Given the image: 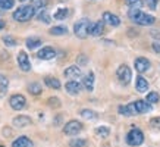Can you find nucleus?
<instances>
[{
    "instance_id": "c9c22d12",
    "label": "nucleus",
    "mask_w": 160,
    "mask_h": 147,
    "mask_svg": "<svg viewBox=\"0 0 160 147\" xmlns=\"http://www.w3.org/2000/svg\"><path fill=\"white\" fill-rule=\"evenodd\" d=\"M125 2L129 8H138L140 9L141 6H142V0H125Z\"/></svg>"
},
{
    "instance_id": "37998d69",
    "label": "nucleus",
    "mask_w": 160,
    "mask_h": 147,
    "mask_svg": "<svg viewBox=\"0 0 160 147\" xmlns=\"http://www.w3.org/2000/svg\"><path fill=\"white\" fill-rule=\"evenodd\" d=\"M19 2H27V0H19Z\"/></svg>"
},
{
    "instance_id": "79ce46f5",
    "label": "nucleus",
    "mask_w": 160,
    "mask_h": 147,
    "mask_svg": "<svg viewBox=\"0 0 160 147\" xmlns=\"http://www.w3.org/2000/svg\"><path fill=\"white\" fill-rule=\"evenodd\" d=\"M59 122H62V116H58V118H56V121H54V124L58 125Z\"/></svg>"
},
{
    "instance_id": "473e14b6",
    "label": "nucleus",
    "mask_w": 160,
    "mask_h": 147,
    "mask_svg": "<svg viewBox=\"0 0 160 147\" xmlns=\"http://www.w3.org/2000/svg\"><path fill=\"white\" fill-rule=\"evenodd\" d=\"M15 6V0H0V9L9 10Z\"/></svg>"
},
{
    "instance_id": "bb28decb",
    "label": "nucleus",
    "mask_w": 160,
    "mask_h": 147,
    "mask_svg": "<svg viewBox=\"0 0 160 147\" xmlns=\"http://www.w3.org/2000/svg\"><path fill=\"white\" fill-rule=\"evenodd\" d=\"M68 15H69V10L66 9V8H59V9L54 12L53 18L54 19H58V21H62V19H65Z\"/></svg>"
},
{
    "instance_id": "a211bd4d",
    "label": "nucleus",
    "mask_w": 160,
    "mask_h": 147,
    "mask_svg": "<svg viewBox=\"0 0 160 147\" xmlns=\"http://www.w3.org/2000/svg\"><path fill=\"white\" fill-rule=\"evenodd\" d=\"M137 81H135V87H137V91L138 93H147L148 91V83H147V79L142 77V75H140V77H137Z\"/></svg>"
},
{
    "instance_id": "6ab92c4d",
    "label": "nucleus",
    "mask_w": 160,
    "mask_h": 147,
    "mask_svg": "<svg viewBox=\"0 0 160 147\" xmlns=\"http://www.w3.org/2000/svg\"><path fill=\"white\" fill-rule=\"evenodd\" d=\"M32 141L29 140L28 137H25V135H21L12 143V147H32Z\"/></svg>"
},
{
    "instance_id": "72a5a7b5",
    "label": "nucleus",
    "mask_w": 160,
    "mask_h": 147,
    "mask_svg": "<svg viewBox=\"0 0 160 147\" xmlns=\"http://www.w3.org/2000/svg\"><path fill=\"white\" fill-rule=\"evenodd\" d=\"M3 43L8 46V47H13V46H16V40L13 38V37H10V35H3Z\"/></svg>"
},
{
    "instance_id": "f257e3e1",
    "label": "nucleus",
    "mask_w": 160,
    "mask_h": 147,
    "mask_svg": "<svg viewBox=\"0 0 160 147\" xmlns=\"http://www.w3.org/2000/svg\"><path fill=\"white\" fill-rule=\"evenodd\" d=\"M128 16L132 22H135L137 25H141V27H150L156 22V18L151 16V15H147L146 12H142L138 8H131L128 10Z\"/></svg>"
},
{
    "instance_id": "423d86ee",
    "label": "nucleus",
    "mask_w": 160,
    "mask_h": 147,
    "mask_svg": "<svg viewBox=\"0 0 160 147\" xmlns=\"http://www.w3.org/2000/svg\"><path fill=\"white\" fill-rule=\"evenodd\" d=\"M81 131H82V124L79 122V121H77V119H72V121L66 122L65 127H63V132H65L66 135H71V137L79 134Z\"/></svg>"
},
{
    "instance_id": "7c9ffc66",
    "label": "nucleus",
    "mask_w": 160,
    "mask_h": 147,
    "mask_svg": "<svg viewBox=\"0 0 160 147\" xmlns=\"http://www.w3.org/2000/svg\"><path fill=\"white\" fill-rule=\"evenodd\" d=\"M159 100H160V96H159V93H156V91H150L146 97V102L150 103V104H153V103H159Z\"/></svg>"
},
{
    "instance_id": "e433bc0d",
    "label": "nucleus",
    "mask_w": 160,
    "mask_h": 147,
    "mask_svg": "<svg viewBox=\"0 0 160 147\" xmlns=\"http://www.w3.org/2000/svg\"><path fill=\"white\" fill-rule=\"evenodd\" d=\"M144 3H146V5L148 6L151 10H156V8H157V3H159V0H144Z\"/></svg>"
},
{
    "instance_id": "39448f33",
    "label": "nucleus",
    "mask_w": 160,
    "mask_h": 147,
    "mask_svg": "<svg viewBox=\"0 0 160 147\" xmlns=\"http://www.w3.org/2000/svg\"><path fill=\"white\" fill-rule=\"evenodd\" d=\"M116 77H118V79L121 81V84L128 85V84L131 83V79H132L131 68H129L128 65H121V66L116 69Z\"/></svg>"
},
{
    "instance_id": "f8f14e48",
    "label": "nucleus",
    "mask_w": 160,
    "mask_h": 147,
    "mask_svg": "<svg viewBox=\"0 0 160 147\" xmlns=\"http://www.w3.org/2000/svg\"><path fill=\"white\" fill-rule=\"evenodd\" d=\"M103 33H104V22H103V19L97 21V22H91V25H90V35L100 37Z\"/></svg>"
},
{
    "instance_id": "5701e85b",
    "label": "nucleus",
    "mask_w": 160,
    "mask_h": 147,
    "mask_svg": "<svg viewBox=\"0 0 160 147\" xmlns=\"http://www.w3.org/2000/svg\"><path fill=\"white\" fill-rule=\"evenodd\" d=\"M8 88H9V79L8 77L0 74V97H3L8 93Z\"/></svg>"
},
{
    "instance_id": "0eeeda50",
    "label": "nucleus",
    "mask_w": 160,
    "mask_h": 147,
    "mask_svg": "<svg viewBox=\"0 0 160 147\" xmlns=\"http://www.w3.org/2000/svg\"><path fill=\"white\" fill-rule=\"evenodd\" d=\"M9 104L13 110H22V109L27 106V99H25L22 94H13V96L9 99Z\"/></svg>"
},
{
    "instance_id": "f704fd0d",
    "label": "nucleus",
    "mask_w": 160,
    "mask_h": 147,
    "mask_svg": "<svg viewBox=\"0 0 160 147\" xmlns=\"http://www.w3.org/2000/svg\"><path fill=\"white\" fill-rule=\"evenodd\" d=\"M47 104H49L50 108H60V104H62V103H60V100H59L58 97H50L49 100H47Z\"/></svg>"
},
{
    "instance_id": "2f4dec72",
    "label": "nucleus",
    "mask_w": 160,
    "mask_h": 147,
    "mask_svg": "<svg viewBox=\"0 0 160 147\" xmlns=\"http://www.w3.org/2000/svg\"><path fill=\"white\" fill-rule=\"evenodd\" d=\"M69 146L71 147H85L87 146V141L84 138H72L69 141Z\"/></svg>"
},
{
    "instance_id": "c756f323",
    "label": "nucleus",
    "mask_w": 160,
    "mask_h": 147,
    "mask_svg": "<svg viewBox=\"0 0 160 147\" xmlns=\"http://www.w3.org/2000/svg\"><path fill=\"white\" fill-rule=\"evenodd\" d=\"M47 5H49V0H31V6H32L35 10L44 9Z\"/></svg>"
},
{
    "instance_id": "4c0bfd02",
    "label": "nucleus",
    "mask_w": 160,
    "mask_h": 147,
    "mask_svg": "<svg viewBox=\"0 0 160 147\" xmlns=\"http://www.w3.org/2000/svg\"><path fill=\"white\" fill-rule=\"evenodd\" d=\"M78 63L79 65H87L88 63L87 56H85V54H79V56H78ZM79 65H78V66H79Z\"/></svg>"
},
{
    "instance_id": "ddd939ff",
    "label": "nucleus",
    "mask_w": 160,
    "mask_h": 147,
    "mask_svg": "<svg viewBox=\"0 0 160 147\" xmlns=\"http://www.w3.org/2000/svg\"><path fill=\"white\" fill-rule=\"evenodd\" d=\"M103 22L107 25H110V27H119V25H121L119 16H116V15L112 13V12H104V13H103Z\"/></svg>"
},
{
    "instance_id": "7ed1b4c3",
    "label": "nucleus",
    "mask_w": 160,
    "mask_h": 147,
    "mask_svg": "<svg viewBox=\"0 0 160 147\" xmlns=\"http://www.w3.org/2000/svg\"><path fill=\"white\" fill-rule=\"evenodd\" d=\"M90 25H91V21L87 19V18H82L79 19L78 22H75L73 25V33L77 35L78 38H87L90 35Z\"/></svg>"
},
{
    "instance_id": "20e7f679",
    "label": "nucleus",
    "mask_w": 160,
    "mask_h": 147,
    "mask_svg": "<svg viewBox=\"0 0 160 147\" xmlns=\"http://www.w3.org/2000/svg\"><path fill=\"white\" fill-rule=\"evenodd\" d=\"M126 143L132 147H138L144 143V134L138 128H132L131 131L126 134Z\"/></svg>"
},
{
    "instance_id": "c85d7f7f",
    "label": "nucleus",
    "mask_w": 160,
    "mask_h": 147,
    "mask_svg": "<svg viewBox=\"0 0 160 147\" xmlns=\"http://www.w3.org/2000/svg\"><path fill=\"white\" fill-rule=\"evenodd\" d=\"M94 132H96L97 135H100L102 138H107L109 137V134H110V129H109V127H106V125H102V127L96 128Z\"/></svg>"
},
{
    "instance_id": "9d476101",
    "label": "nucleus",
    "mask_w": 160,
    "mask_h": 147,
    "mask_svg": "<svg viewBox=\"0 0 160 147\" xmlns=\"http://www.w3.org/2000/svg\"><path fill=\"white\" fill-rule=\"evenodd\" d=\"M134 66H135L137 72L144 74V72H147V71L150 69L151 63H150V60L146 59V58H137L135 60H134Z\"/></svg>"
},
{
    "instance_id": "412c9836",
    "label": "nucleus",
    "mask_w": 160,
    "mask_h": 147,
    "mask_svg": "<svg viewBox=\"0 0 160 147\" xmlns=\"http://www.w3.org/2000/svg\"><path fill=\"white\" fill-rule=\"evenodd\" d=\"M25 44H27V47H28L29 50H34V49H37V47H40V46L43 44V41H41V38H38V37H28L27 41H25Z\"/></svg>"
},
{
    "instance_id": "cd10ccee",
    "label": "nucleus",
    "mask_w": 160,
    "mask_h": 147,
    "mask_svg": "<svg viewBox=\"0 0 160 147\" xmlns=\"http://www.w3.org/2000/svg\"><path fill=\"white\" fill-rule=\"evenodd\" d=\"M49 33L52 35H65L66 33H68V28H66V27H63V25H58V27L50 28Z\"/></svg>"
},
{
    "instance_id": "dca6fc26",
    "label": "nucleus",
    "mask_w": 160,
    "mask_h": 147,
    "mask_svg": "<svg viewBox=\"0 0 160 147\" xmlns=\"http://www.w3.org/2000/svg\"><path fill=\"white\" fill-rule=\"evenodd\" d=\"M118 112H119V115H122V116H128V118L138 115L135 108H134V103H128L125 106H119V108H118Z\"/></svg>"
},
{
    "instance_id": "2eb2a0df",
    "label": "nucleus",
    "mask_w": 160,
    "mask_h": 147,
    "mask_svg": "<svg viewBox=\"0 0 160 147\" xmlns=\"http://www.w3.org/2000/svg\"><path fill=\"white\" fill-rule=\"evenodd\" d=\"M65 88H66V91H68L69 94H78L81 90H82V84L78 83L77 79H69L68 83H66V85H65Z\"/></svg>"
},
{
    "instance_id": "58836bf2",
    "label": "nucleus",
    "mask_w": 160,
    "mask_h": 147,
    "mask_svg": "<svg viewBox=\"0 0 160 147\" xmlns=\"http://www.w3.org/2000/svg\"><path fill=\"white\" fill-rule=\"evenodd\" d=\"M151 125L154 128H157V129H160V116L159 118H153L151 119Z\"/></svg>"
},
{
    "instance_id": "aec40b11",
    "label": "nucleus",
    "mask_w": 160,
    "mask_h": 147,
    "mask_svg": "<svg viewBox=\"0 0 160 147\" xmlns=\"http://www.w3.org/2000/svg\"><path fill=\"white\" fill-rule=\"evenodd\" d=\"M82 87L87 90V91H92L94 90V74L88 72L82 79Z\"/></svg>"
},
{
    "instance_id": "b1692460",
    "label": "nucleus",
    "mask_w": 160,
    "mask_h": 147,
    "mask_svg": "<svg viewBox=\"0 0 160 147\" xmlns=\"http://www.w3.org/2000/svg\"><path fill=\"white\" fill-rule=\"evenodd\" d=\"M37 19L44 22V24H50L52 22V16L46 9H40V12L37 13Z\"/></svg>"
},
{
    "instance_id": "6e6552de",
    "label": "nucleus",
    "mask_w": 160,
    "mask_h": 147,
    "mask_svg": "<svg viewBox=\"0 0 160 147\" xmlns=\"http://www.w3.org/2000/svg\"><path fill=\"white\" fill-rule=\"evenodd\" d=\"M37 58L41 59V60H52V59L56 58V50L53 47L46 46V47H43V49H40L37 52Z\"/></svg>"
},
{
    "instance_id": "ea45409f",
    "label": "nucleus",
    "mask_w": 160,
    "mask_h": 147,
    "mask_svg": "<svg viewBox=\"0 0 160 147\" xmlns=\"http://www.w3.org/2000/svg\"><path fill=\"white\" fill-rule=\"evenodd\" d=\"M153 50H154L156 53L160 54V41H154L153 43Z\"/></svg>"
},
{
    "instance_id": "1a4fd4ad",
    "label": "nucleus",
    "mask_w": 160,
    "mask_h": 147,
    "mask_svg": "<svg viewBox=\"0 0 160 147\" xmlns=\"http://www.w3.org/2000/svg\"><path fill=\"white\" fill-rule=\"evenodd\" d=\"M63 75L69 79H77L79 77H82V71H81V68L78 65H71V66H68L63 71Z\"/></svg>"
},
{
    "instance_id": "f3484780",
    "label": "nucleus",
    "mask_w": 160,
    "mask_h": 147,
    "mask_svg": "<svg viewBox=\"0 0 160 147\" xmlns=\"http://www.w3.org/2000/svg\"><path fill=\"white\" fill-rule=\"evenodd\" d=\"M134 103V108H135L137 113L140 115V113H148L151 112V104L150 103H147L146 100H135Z\"/></svg>"
},
{
    "instance_id": "c03bdc74",
    "label": "nucleus",
    "mask_w": 160,
    "mask_h": 147,
    "mask_svg": "<svg viewBox=\"0 0 160 147\" xmlns=\"http://www.w3.org/2000/svg\"><path fill=\"white\" fill-rule=\"evenodd\" d=\"M0 147H5V146H0Z\"/></svg>"
},
{
    "instance_id": "9b49d317",
    "label": "nucleus",
    "mask_w": 160,
    "mask_h": 147,
    "mask_svg": "<svg viewBox=\"0 0 160 147\" xmlns=\"http://www.w3.org/2000/svg\"><path fill=\"white\" fill-rule=\"evenodd\" d=\"M18 65H19V68L22 69L24 72H29V71H31V62H29L28 54L25 53L24 50L18 53Z\"/></svg>"
},
{
    "instance_id": "f03ea898",
    "label": "nucleus",
    "mask_w": 160,
    "mask_h": 147,
    "mask_svg": "<svg viewBox=\"0 0 160 147\" xmlns=\"http://www.w3.org/2000/svg\"><path fill=\"white\" fill-rule=\"evenodd\" d=\"M35 16V9L32 8L31 5H25V6H21L18 9L13 12L12 18L18 22H28L29 19H32Z\"/></svg>"
},
{
    "instance_id": "a19ab883",
    "label": "nucleus",
    "mask_w": 160,
    "mask_h": 147,
    "mask_svg": "<svg viewBox=\"0 0 160 147\" xmlns=\"http://www.w3.org/2000/svg\"><path fill=\"white\" fill-rule=\"evenodd\" d=\"M5 27H6V22H5V21H2V19H0V29H3Z\"/></svg>"
},
{
    "instance_id": "393cba45",
    "label": "nucleus",
    "mask_w": 160,
    "mask_h": 147,
    "mask_svg": "<svg viewBox=\"0 0 160 147\" xmlns=\"http://www.w3.org/2000/svg\"><path fill=\"white\" fill-rule=\"evenodd\" d=\"M79 115L84 118V119H88V121H94V119H97V113L94 112V110H91V109H82L81 112H79Z\"/></svg>"
},
{
    "instance_id": "a878e982",
    "label": "nucleus",
    "mask_w": 160,
    "mask_h": 147,
    "mask_svg": "<svg viewBox=\"0 0 160 147\" xmlns=\"http://www.w3.org/2000/svg\"><path fill=\"white\" fill-rule=\"evenodd\" d=\"M28 91L32 94V96H40V94L43 93L41 84H38V83H31L28 85Z\"/></svg>"
},
{
    "instance_id": "4be33fe9",
    "label": "nucleus",
    "mask_w": 160,
    "mask_h": 147,
    "mask_svg": "<svg viewBox=\"0 0 160 147\" xmlns=\"http://www.w3.org/2000/svg\"><path fill=\"white\" fill-rule=\"evenodd\" d=\"M44 84H46L47 87L53 88V90H59V88L62 87L60 81H59L58 78H54V77H46V78H44Z\"/></svg>"
},
{
    "instance_id": "4468645a",
    "label": "nucleus",
    "mask_w": 160,
    "mask_h": 147,
    "mask_svg": "<svg viewBox=\"0 0 160 147\" xmlns=\"http://www.w3.org/2000/svg\"><path fill=\"white\" fill-rule=\"evenodd\" d=\"M12 124H13V127H16V128H25V127H29V125L32 124V121H31V118L29 116L19 115V116L13 118Z\"/></svg>"
}]
</instances>
